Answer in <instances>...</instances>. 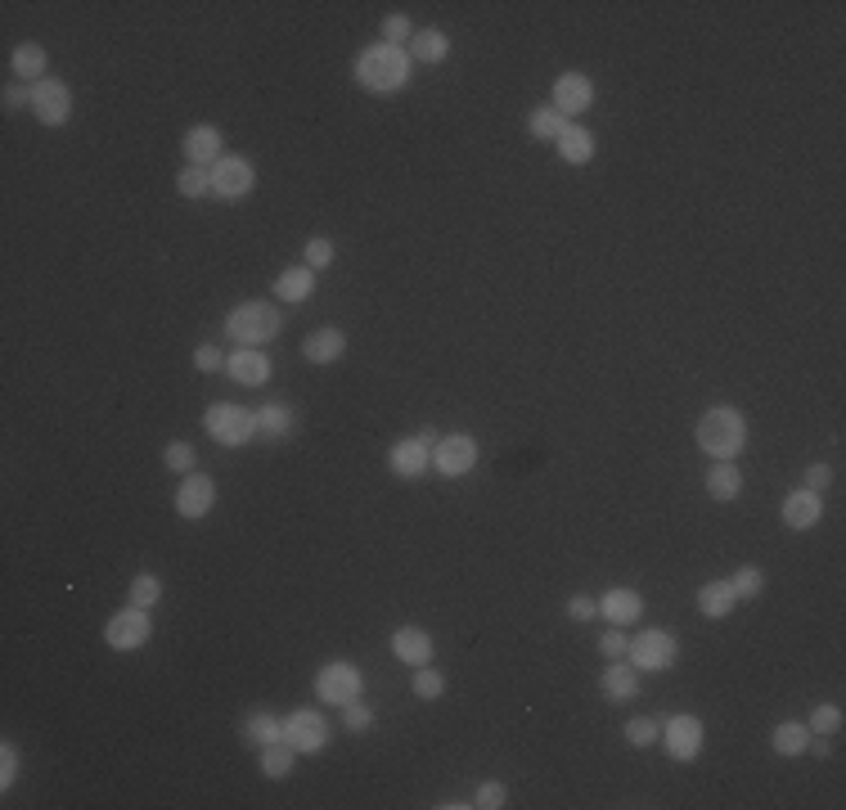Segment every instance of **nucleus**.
<instances>
[{"mask_svg":"<svg viewBox=\"0 0 846 810\" xmlns=\"http://www.w3.org/2000/svg\"><path fill=\"white\" fill-rule=\"evenodd\" d=\"M410 50H401V45H365V50L356 54V81L369 90V95H396V90H405V81H410Z\"/></svg>","mask_w":846,"mask_h":810,"instance_id":"1","label":"nucleus"},{"mask_svg":"<svg viewBox=\"0 0 846 810\" xmlns=\"http://www.w3.org/2000/svg\"><path fill=\"white\" fill-rule=\"evenodd\" d=\"M698 446L707 450L711 459H738V450L747 446V419L734 405H711L698 419Z\"/></svg>","mask_w":846,"mask_h":810,"instance_id":"2","label":"nucleus"},{"mask_svg":"<svg viewBox=\"0 0 846 810\" xmlns=\"http://www.w3.org/2000/svg\"><path fill=\"white\" fill-rule=\"evenodd\" d=\"M279 329H284V315L275 302H243L225 315V333L239 347H266L270 338H279Z\"/></svg>","mask_w":846,"mask_h":810,"instance_id":"3","label":"nucleus"},{"mask_svg":"<svg viewBox=\"0 0 846 810\" xmlns=\"http://www.w3.org/2000/svg\"><path fill=\"white\" fill-rule=\"evenodd\" d=\"M203 428L212 441H221V446H243V441L257 437V410H248V405H234V401H216L212 410L203 414Z\"/></svg>","mask_w":846,"mask_h":810,"instance_id":"4","label":"nucleus"},{"mask_svg":"<svg viewBox=\"0 0 846 810\" xmlns=\"http://www.w3.org/2000/svg\"><path fill=\"white\" fill-rule=\"evenodd\" d=\"M675 657H680V639L671 635V630H639V635H630L626 644V662L635 666L639 675L644 671H666V666H675Z\"/></svg>","mask_w":846,"mask_h":810,"instance_id":"5","label":"nucleus"},{"mask_svg":"<svg viewBox=\"0 0 846 810\" xmlns=\"http://www.w3.org/2000/svg\"><path fill=\"white\" fill-rule=\"evenodd\" d=\"M257 189V167L239 153H225V158L212 162V198L221 203H243V198Z\"/></svg>","mask_w":846,"mask_h":810,"instance_id":"6","label":"nucleus"},{"mask_svg":"<svg viewBox=\"0 0 846 810\" xmlns=\"http://www.w3.org/2000/svg\"><path fill=\"white\" fill-rule=\"evenodd\" d=\"M360 689H365V675H360V666H351V662H324L320 671H315V698L329 702V707L356 702Z\"/></svg>","mask_w":846,"mask_h":810,"instance_id":"7","label":"nucleus"},{"mask_svg":"<svg viewBox=\"0 0 846 810\" xmlns=\"http://www.w3.org/2000/svg\"><path fill=\"white\" fill-rule=\"evenodd\" d=\"M153 635V621H149V608H135V603H126L122 612H113V617L104 621V644L117 648V653H135V648H144Z\"/></svg>","mask_w":846,"mask_h":810,"instance_id":"8","label":"nucleus"},{"mask_svg":"<svg viewBox=\"0 0 846 810\" xmlns=\"http://www.w3.org/2000/svg\"><path fill=\"white\" fill-rule=\"evenodd\" d=\"M32 113H36V122H41V126H68V117H72L68 81H59V77L36 81V86H32Z\"/></svg>","mask_w":846,"mask_h":810,"instance_id":"9","label":"nucleus"},{"mask_svg":"<svg viewBox=\"0 0 846 810\" xmlns=\"http://www.w3.org/2000/svg\"><path fill=\"white\" fill-rule=\"evenodd\" d=\"M284 743L297 747V752H320L329 743V720L315 707H297L284 716Z\"/></svg>","mask_w":846,"mask_h":810,"instance_id":"10","label":"nucleus"},{"mask_svg":"<svg viewBox=\"0 0 846 810\" xmlns=\"http://www.w3.org/2000/svg\"><path fill=\"white\" fill-rule=\"evenodd\" d=\"M473 464H477V441L468 432H450V437H441L432 446V468L441 477H464Z\"/></svg>","mask_w":846,"mask_h":810,"instance_id":"11","label":"nucleus"},{"mask_svg":"<svg viewBox=\"0 0 846 810\" xmlns=\"http://www.w3.org/2000/svg\"><path fill=\"white\" fill-rule=\"evenodd\" d=\"M212 504H216V482L207 473H185V482L176 486V513L180 518H189V522H198V518H207L212 513Z\"/></svg>","mask_w":846,"mask_h":810,"instance_id":"12","label":"nucleus"},{"mask_svg":"<svg viewBox=\"0 0 846 810\" xmlns=\"http://www.w3.org/2000/svg\"><path fill=\"white\" fill-rule=\"evenodd\" d=\"M662 738H666V752H671L675 761H693V756L702 752L707 729H702L698 716H671V720H662Z\"/></svg>","mask_w":846,"mask_h":810,"instance_id":"13","label":"nucleus"},{"mask_svg":"<svg viewBox=\"0 0 846 810\" xmlns=\"http://www.w3.org/2000/svg\"><path fill=\"white\" fill-rule=\"evenodd\" d=\"M599 603V617L612 621V626H630V621L644 617V594L630 590V585H612V590H603Z\"/></svg>","mask_w":846,"mask_h":810,"instance_id":"14","label":"nucleus"},{"mask_svg":"<svg viewBox=\"0 0 846 810\" xmlns=\"http://www.w3.org/2000/svg\"><path fill=\"white\" fill-rule=\"evenodd\" d=\"M270 356L261 347H239V351H230L225 356V374L234 378V383H243V387H261L270 378Z\"/></svg>","mask_w":846,"mask_h":810,"instance_id":"15","label":"nucleus"},{"mask_svg":"<svg viewBox=\"0 0 846 810\" xmlns=\"http://www.w3.org/2000/svg\"><path fill=\"white\" fill-rule=\"evenodd\" d=\"M590 104H594V81L585 77V72H563V77L554 81V108L563 117L585 113Z\"/></svg>","mask_w":846,"mask_h":810,"instance_id":"16","label":"nucleus"},{"mask_svg":"<svg viewBox=\"0 0 846 810\" xmlns=\"http://www.w3.org/2000/svg\"><path fill=\"white\" fill-rule=\"evenodd\" d=\"M428 464H432V446L423 437H401L387 450V468H392L396 477H423Z\"/></svg>","mask_w":846,"mask_h":810,"instance_id":"17","label":"nucleus"},{"mask_svg":"<svg viewBox=\"0 0 846 810\" xmlns=\"http://www.w3.org/2000/svg\"><path fill=\"white\" fill-rule=\"evenodd\" d=\"M819 518H824V495L819 491H792L788 500H783V527H792V531H810V527H819Z\"/></svg>","mask_w":846,"mask_h":810,"instance_id":"18","label":"nucleus"},{"mask_svg":"<svg viewBox=\"0 0 846 810\" xmlns=\"http://www.w3.org/2000/svg\"><path fill=\"white\" fill-rule=\"evenodd\" d=\"M302 356L311 360V365H333V360H342V356H347V333H342V329H333V324H324V329L306 333V342H302Z\"/></svg>","mask_w":846,"mask_h":810,"instance_id":"19","label":"nucleus"},{"mask_svg":"<svg viewBox=\"0 0 846 810\" xmlns=\"http://www.w3.org/2000/svg\"><path fill=\"white\" fill-rule=\"evenodd\" d=\"M392 653L401 657L405 666H428L432 662V635L423 626H401L392 635Z\"/></svg>","mask_w":846,"mask_h":810,"instance_id":"20","label":"nucleus"},{"mask_svg":"<svg viewBox=\"0 0 846 810\" xmlns=\"http://www.w3.org/2000/svg\"><path fill=\"white\" fill-rule=\"evenodd\" d=\"M221 144L225 140H221V131H216V126H207V122L203 126H189V131H185V158L194 162V167H212L216 158H225Z\"/></svg>","mask_w":846,"mask_h":810,"instance_id":"21","label":"nucleus"},{"mask_svg":"<svg viewBox=\"0 0 846 810\" xmlns=\"http://www.w3.org/2000/svg\"><path fill=\"white\" fill-rule=\"evenodd\" d=\"M554 144H558V158H563L567 167H585V162L594 158V131H590V126L567 122L563 135H558Z\"/></svg>","mask_w":846,"mask_h":810,"instance_id":"22","label":"nucleus"},{"mask_svg":"<svg viewBox=\"0 0 846 810\" xmlns=\"http://www.w3.org/2000/svg\"><path fill=\"white\" fill-rule=\"evenodd\" d=\"M599 689L608 693L612 702H626V698H635L639 693V671L626 662V657H617V662H608L603 666V680H599Z\"/></svg>","mask_w":846,"mask_h":810,"instance_id":"23","label":"nucleus"},{"mask_svg":"<svg viewBox=\"0 0 846 810\" xmlns=\"http://www.w3.org/2000/svg\"><path fill=\"white\" fill-rule=\"evenodd\" d=\"M738 491H743V473L734 468V459H716V464L707 468V495L729 504V500H738Z\"/></svg>","mask_w":846,"mask_h":810,"instance_id":"24","label":"nucleus"},{"mask_svg":"<svg viewBox=\"0 0 846 810\" xmlns=\"http://www.w3.org/2000/svg\"><path fill=\"white\" fill-rule=\"evenodd\" d=\"M734 603H738V594H734V585H729V581H707L698 590V612H702V617H711V621L729 617Z\"/></svg>","mask_w":846,"mask_h":810,"instance_id":"25","label":"nucleus"},{"mask_svg":"<svg viewBox=\"0 0 846 810\" xmlns=\"http://www.w3.org/2000/svg\"><path fill=\"white\" fill-rule=\"evenodd\" d=\"M450 54V36L441 27H419L410 36V59L414 63H441Z\"/></svg>","mask_w":846,"mask_h":810,"instance_id":"26","label":"nucleus"},{"mask_svg":"<svg viewBox=\"0 0 846 810\" xmlns=\"http://www.w3.org/2000/svg\"><path fill=\"white\" fill-rule=\"evenodd\" d=\"M45 45H36V41H23V45H14V54H9V68H14V77L18 81H41L45 77Z\"/></svg>","mask_w":846,"mask_h":810,"instance_id":"27","label":"nucleus"},{"mask_svg":"<svg viewBox=\"0 0 846 810\" xmlns=\"http://www.w3.org/2000/svg\"><path fill=\"white\" fill-rule=\"evenodd\" d=\"M270 293H275L279 302H306V297L315 293V270H311V266L284 270V275L275 279V288H270Z\"/></svg>","mask_w":846,"mask_h":810,"instance_id":"28","label":"nucleus"},{"mask_svg":"<svg viewBox=\"0 0 846 810\" xmlns=\"http://www.w3.org/2000/svg\"><path fill=\"white\" fill-rule=\"evenodd\" d=\"M810 729H806V720H783V725H774V734H770V747L779 756H806V747H810Z\"/></svg>","mask_w":846,"mask_h":810,"instance_id":"29","label":"nucleus"},{"mask_svg":"<svg viewBox=\"0 0 846 810\" xmlns=\"http://www.w3.org/2000/svg\"><path fill=\"white\" fill-rule=\"evenodd\" d=\"M279 738H284V720H279L275 711H252V716L243 720V743L266 747V743H279Z\"/></svg>","mask_w":846,"mask_h":810,"instance_id":"30","label":"nucleus"},{"mask_svg":"<svg viewBox=\"0 0 846 810\" xmlns=\"http://www.w3.org/2000/svg\"><path fill=\"white\" fill-rule=\"evenodd\" d=\"M293 423H297L293 405H284V401L257 405V428L266 432V437H288V432H293Z\"/></svg>","mask_w":846,"mask_h":810,"instance_id":"31","label":"nucleus"},{"mask_svg":"<svg viewBox=\"0 0 846 810\" xmlns=\"http://www.w3.org/2000/svg\"><path fill=\"white\" fill-rule=\"evenodd\" d=\"M293 765H297V747H288L284 738L261 747V774H266V779H288Z\"/></svg>","mask_w":846,"mask_h":810,"instance_id":"32","label":"nucleus"},{"mask_svg":"<svg viewBox=\"0 0 846 810\" xmlns=\"http://www.w3.org/2000/svg\"><path fill=\"white\" fill-rule=\"evenodd\" d=\"M563 126H567V117L558 113L554 104H545V108H531V117H527V131H531V140H549V144H554L558 135H563Z\"/></svg>","mask_w":846,"mask_h":810,"instance_id":"33","label":"nucleus"},{"mask_svg":"<svg viewBox=\"0 0 846 810\" xmlns=\"http://www.w3.org/2000/svg\"><path fill=\"white\" fill-rule=\"evenodd\" d=\"M176 189L185 198H207V194H212V167H194V162H185V171L176 176Z\"/></svg>","mask_w":846,"mask_h":810,"instance_id":"34","label":"nucleus"},{"mask_svg":"<svg viewBox=\"0 0 846 810\" xmlns=\"http://www.w3.org/2000/svg\"><path fill=\"white\" fill-rule=\"evenodd\" d=\"M410 689H414V698L437 702L441 693H446V675H441L432 662H428V666H414V684H410Z\"/></svg>","mask_w":846,"mask_h":810,"instance_id":"35","label":"nucleus"},{"mask_svg":"<svg viewBox=\"0 0 846 810\" xmlns=\"http://www.w3.org/2000/svg\"><path fill=\"white\" fill-rule=\"evenodd\" d=\"M162 599V581L153 572H135V581H131V603L135 608H153V603Z\"/></svg>","mask_w":846,"mask_h":810,"instance_id":"36","label":"nucleus"},{"mask_svg":"<svg viewBox=\"0 0 846 810\" xmlns=\"http://www.w3.org/2000/svg\"><path fill=\"white\" fill-rule=\"evenodd\" d=\"M162 464H167L171 473H194V468H198V450L189 446V441H171V446L162 450Z\"/></svg>","mask_w":846,"mask_h":810,"instance_id":"37","label":"nucleus"},{"mask_svg":"<svg viewBox=\"0 0 846 810\" xmlns=\"http://www.w3.org/2000/svg\"><path fill=\"white\" fill-rule=\"evenodd\" d=\"M842 707H833V702H819L815 711H810V720H806V729L810 734H837L842 729Z\"/></svg>","mask_w":846,"mask_h":810,"instance_id":"38","label":"nucleus"},{"mask_svg":"<svg viewBox=\"0 0 846 810\" xmlns=\"http://www.w3.org/2000/svg\"><path fill=\"white\" fill-rule=\"evenodd\" d=\"M729 585H734L738 599H756V594L765 590V572L761 567H738V572L729 576Z\"/></svg>","mask_w":846,"mask_h":810,"instance_id":"39","label":"nucleus"},{"mask_svg":"<svg viewBox=\"0 0 846 810\" xmlns=\"http://www.w3.org/2000/svg\"><path fill=\"white\" fill-rule=\"evenodd\" d=\"M657 734H662V720H653V716H635V720L626 725V743H630V747L657 743Z\"/></svg>","mask_w":846,"mask_h":810,"instance_id":"40","label":"nucleus"},{"mask_svg":"<svg viewBox=\"0 0 846 810\" xmlns=\"http://www.w3.org/2000/svg\"><path fill=\"white\" fill-rule=\"evenodd\" d=\"M302 266H311L315 275H320V270H329L333 266V239H311L302 248Z\"/></svg>","mask_w":846,"mask_h":810,"instance_id":"41","label":"nucleus"},{"mask_svg":"<svg viewBox=\"0 0 846 810\" xmlns=\"http://www.w3.org/2000/svg\"><path fill=\"white\" fill-rule=\"evenodd\" d=\"M410 36H414V23H410L405 14L383 18V41H387V45H401V50H405V45H410Z\"/></svg>","mask_w":846,"mask_h":810,"instance_id":"42","label":"nucleus"},{"mask_svg":"<svg viewBox=\"0 0 846 810\" xmlns=\"http://www.w3.org/2000/svg\"><path fill=\"white\" fill-rule=\"evenodd\" d=\"M14 779H18V747L5 738V743H0V792L14 788Z\"/></svg>","mask_w":846,"mask_h":810,"instance_id":"43","label":"nucleus"},{"mask_svg":"<svg viewBox=\"0 0 846 810\" xmlns=\"http://www.w3.org/2000/svg\"><path fill=\"white\" fill-rule=\"evenodd\" d=\"M626 644H630L626 626H612V630H603V635H599V653L612 657V662H617V657H626Z\"/></svg>","mask_w":846,"mask_h":810,"instance_id":"44","label":"nucleus"},{"mask_svg":"<svg viewBox=\"0 0 846 810\" xmlns=\"http://www.w3.org/2000/svg\"><path fill=\"white\" fill-rule=\"evenodd\" d=\"M473 806H482V810H500V806H509V792H504V783H495V779H486L482 788H477V797H473Z\"/></svg>","mask_w":846,"mask_h":810,"instance_id":"45","label":"nucleus"},{"mask_svg":"<svg viewBox=\"0 0 846 810\" xmlns=\"http://www.w3.org/2000/svg\"><path fill=\"white\" fill-rule=\"evenodd\" d=\"M342 720H347V729H351V734H365V729L374 725V711H369L365 702L356 698V702H347V707H342Z\"/></svg>","mask_w":846,"mask_h":810,"instance_id":"46","label":"nucleus"},{"mask_svg":"<svg viewBox=\"0 0 846 810\" xmlns=\"http://www.w3.org/2000/svg\"><path fill=\"white\" fill-rule=\"evenodd\" d=\"M194 369H203V374H216V369H225V356L212 347V342H203V347L194 351Z\"/></svg>","mask_w":846,"mask_h":810,"instance_id":"47","label":"nucleus"},{"mask_svg":"<svg viewBox=\"0 0 846 810\" xmlns=\"http://www.w3.org/2000/svg\"><path fill=\"white\" fill-rule=\"evenodd\" d=\"M567 617H572V621H590V617H599V603H594L590 594H572V599H567Z\"/></svg>","mask_w":846,"mask_h":810,"instance_id":"48","label":"nucleus"},{"mask_svg":"<svg viewBox=\"0 0 846 810\" xmlns=\"http://www.w3.org/2000/svg\"><path fill=\"white\" fill-rule=\"evenodd\" d=\"M801 477H806V491H819V495H824V486L833 482V468H828V464H810Z\"/></svg>","mask_w":846,"mask_h":810,"instance_id":"49","label":"nucleus"},{"mask_svg":"<svg viewBox=\"0 0 846 810\" xmlns=\"http://www.w3.org/2000/svg\"><path fill=\"white\" fill-rule=\"evenodd\" d=\"M23 104H32V86H27V81L5 86V108H23Z\"/></svg>","mask_w":846,"mask_h":810,"instance_id":"50","label":"nucleus"}]
</instances>
